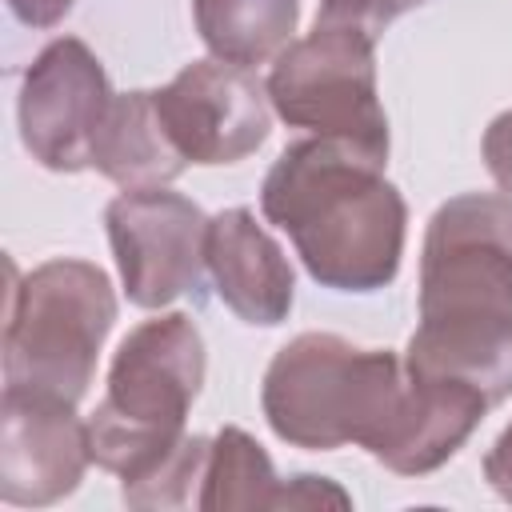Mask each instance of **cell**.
<instances>
[{
  "mask_svg": "<svg viewBox=\"0 0 512 512\" xmlns=\"http://www.w3.org/2000/svg\"><path fill=\"white\" fill-rule=\"evenodd\" d=\"M484 480L504 504H512V424H504V432L484 452Z\"/></svg>",
  "mask_w": 512,
  "mask_h": 512,
  "instance_id": "cell-20",
  "label": "cell"
},
{
  "mask_svg": "<svg viewBox=\"0 0 512 512\" xmlns=\"http://www.w3.org/2000/svg\"><path fill=\"white\" fill-rule=\"evenodd\" d=\"M112 84L100 56L80 36H56L20 76L16 124L28 156L48 172L92 168L96 132L112 108Z\"/></svg>",
  "mask_w": 512,
  "mask_h": 512,
  "instance_id": "cell-8",
  "label": "cell"
},
{
  "mask_svg": "<svg viewBox=\"0 0 512 512\" xmlns=\"http://www.w3.org/2000/svg\"><path fill=\"white\" fill-rule=\"evenodd\" d=\"M116 312V292L100 264L76 256L36 264L8 296L4 388L80 404Z\"/></svg>",
  "mask_w": 512,
  "mask_h": 512,
  "instance_id": "cell-5",
  "label": "cell"
},
{
  "mask_svg": "<svg viewBox=\"0 0 512 512\" xmlns=\"http://www.w3.org/2000/svg\"><path fill=\"white\" fill-rule=\"evenodd\" d=\"M208 372V348L188 312H164L136 324L108 368V388L88 416L92 464L136 480L160 464L188 432V408L196 404Z\"/></svg>",
  "mask_w": 512,
  "mask_h": 512,
  "instance_id": "cell-4",
  "label": "cell"
},
{
  "mask_svg": "<svg viewBox=\"0 0 512 512\" xmlns=\"http://www.w3.org/2000/svg\"><path fill=\"white\" fill-rule=\"evenodd\" d=\"M384 168L388 152L336 136L296 140L268 168L260 212L292 240L320 288L368 296L396 280L408 204Z\"/></svg>",
  "mask_w": 512,
  "mask_h": 512,
  "instance_id": "cell-2",
  "label": "cell"
},
{
  "mask_svg": "<svg viewBox=\"0 0 512 512\" xmlns=\"http://www.w3.org/2000/svg\"><path fill=\"white\" fill-rule=\"evenodd\" d=\"M420 4H428V0H320L316 24H348L376 40L392 20H400L404 12L420 8Z\"/></svg>",
  "mask_w": 512,
  "mask_h": 512,
  "instance_id": "cell-17",
  "label": "cell"
},
{
  "mask_svg": "<svg viewBox=\"0 0 512 512\" xmlns=\"http://www.w3.org/2000/svg\"><path fill=\"white\" fill-rule=\"evenodd\" d=\"M404 368L464 380L492 408L512 396V196L460 192L432 212Z\"/></svg>",
  "mask_w": 512,
  "mask_h": 512,
  "instance_id": "cell-1",
  "label": "cell"
},
{
  "mask_svg": "<svg viewBox=\"0 0 512 512\" xmlns=\"http://www.w3.org/2000/svg\"><path fill=\"white\" fill-rule=\"evenodd\" d=\"M316 504H336V508H348V492L336 488L328 476H312V472H300L292 476L288 484L276 488V504L272 508H316Z\"/></svg>",
  "mask_w": 512,
  "mask_h": 512,
  "instance_id": "cell-19",
  "label": "cell"
},
{
  "mask_svg": "<svg viewBox=\"0 0 512 512\" xmlns=\"http://www.w3.org/2000/svg\"><path fill=\"white\" fill-rule=\"evenodd\" d=\"M204 264L216 296L252 328H276L296 304V272L252 208H224L208 220Z\"/></svg>",
  "mask_w": 512,
  "mask_h": 512,
  "instance_id": "cell-11",
  "label": "cell"
},
{
  "mask_svg": "<svg viewBox=\"0 0 512 512\" xmlns=\"http://www.w3.org/2000/svg\"><path fill=\"white\" fill-rule=\"evenodd\" d=\"M192 24L216 60L256 68L292 44L300 0H192Z\"/></svg>",
  "mask_w": 512,
  "mask_h": 512,
  "instance_id": "cell-14",
  "label": "cell"
},
{
  "mask_svg": "<svg viewBox=\"0 0 512 512\" xmlns=\"http://www.w3.org/2000/svg\"><path fill=\"white\" fill-rule=\"evenodd\" d=\"M392 348H356L336 332H300L268 364L260 408L276 440L304 452L376 448L404 396Z\"/></svg>",
  "mask_w": 512,
  "mask_h": 512,
  "instance_id": "cell-3",
  "label": "cell"
},
{
  "mask_svg": "<svg viewBox=\"0 0 512 512\" xmlns=\"http://www.w3.org/2000/svg\"><path fill=\"white\" fill-rule=\"evenodd\" d=\"M76 0H8V12L24 24V28H56Z\"/></svg>",
  "mask_w": 512,
  "mask_h": 512,
  "instance_id": "cell-21",
  "label": "cell"
},
{
  "mask_svg": "<svg viewBox=\"0 0 512 512\" xmlns=\"http://www.w3.org/2000/svg\"><path fill=\"white\" fill-rule=\"evenodd\" d=\"M488 408H492L488 396L464 380L408 372L400 408H396L384 440L368 456L380 460L396 476H428V472L444 468L472 440V432L484 424Z\"/></svg>",
  "mask_w": 512,
  "mask_h": 512,
  "instance_id": "cell-12",
  "label": "cell"
},
{
  "mask_svg": "<svg viewBox=\"0 0 512 512\" xmlns=\"http://www.w3.org/2000/svg\"><path fill=\"white\" fill-rule=\"evenodd\" d=\"M272 112L288 128L388 152V116L376 92V40L348 24H316L268 72Z\"/></svg>",
  "mask_w": 512,
  "mask_h": 512,
  "instance_id": "cell-6",
  "label": "cell"
},
{
  "mask_svg": "<svg viewBox=\"0 0 512 512\" xmlns=\"http://www.w3.org/2000/svg\"><path fill=\"white\" fill-rule=\"evenodd\" d=\"M156 108L188 164L220 168L248 160L272 132L268 84L228 60H192L164 88Z\"/></svg>",
  "mask_w": 512,
  "mask_h": 512,
  "instance_id": "cell-9",
  "label": "cell"
},
{
  "mask_svg": "<svg viewBox=\"0 0 512 512\" xmlns=\"http://www.w3.org/2000/svg\"><path fill=\"white\" fill-rule=\"evenodd\" d=\"M208 448H212V436H184L160 464H152L144 476L120 484L124 504L140 508V512L196 508L204 464H208Z\"/></svg>",
  "mask_w": 512,
  "mask_h": 512,
  "instance_id": "cell-16",
  "label": "cell"
},
{
  "mask_svg": "<svg viewBox=\"0 0 512 512\" xmlns=\"http://www.w3.org/2000/svg\"><path fill=\"white\" fill-rule=\"evenodd\" d=\"M92 464L88 420L76 404L4 388L0 400V500L44 508L72 496Z\"/></svg>",
  "mask_w": 512,
  "mask_h": 512,
  "instance_id": "cell-10",
  "label": "cell"
},
{
  "mask_svg": "<svg viewBox=\"0 0 512 512\" xmlns=\"http://www.w3.org/2000/svg\"><path fill=\"white\" fill-rule=\"evenodd\" d=\"M92 168L124 192L164 188L188 168V160L180 156L176 140L160 120L156 92L132 88L112 96V108L92 144Z\"/></svg>",
  "mask_w": 512,
  "mask_h": 512,
  "instance_id": "cell-13",
  "label": "cell"
},
{
  "mask_svg": "<svg viewBox=\"0 0 512 512\" xmlns=\"http://www.w3.org/2000/svg\"><path fill=\"white\" fill-rule=\"evenodd\" d=\"M208 220L196 200L168 188H136L108 200V244L136 308H168L188 292L200 296Z\"/></svg>",
  "mask_w": 512,
  "mask_h": 512,
  "instance_id": "cell-7",
  "label": "cell"
},
{
  "mask_svg": "<svg viewBox=\"0 0 512 512\" xmlns=\"http://www.w3.org/2000/svg\"><path fill=\"white\" fill-rule=\"evenodd\" d=\"M276 488H280V480H276L272 456L260 448V440L248 436L236 424H224L212 436L196 508H204V512H232V508L256 512V508H272L276 504Z\"/></svg>",
  "mask_w": 512,
  "mask_h": 512,
  "instance_id": "cell-15",
  "label": "cell"
},
{
  "mask_svg": "<svg viewBox=\"0 0 512 512\" xmlns=\"http://www.w3.org/2000/svg\"><path fill=\"white\" fill-rule=\"evenodd\" d=\"M480 156H484V168L496 180V188L504 196H512V108L492 116V124L484 128V140H480Z\"/></svg>",
  "mask_w": 512,
  "mask_h": 512,
  "instance_id": "cell-18",
  "label": "cell"
}]
</instances>
